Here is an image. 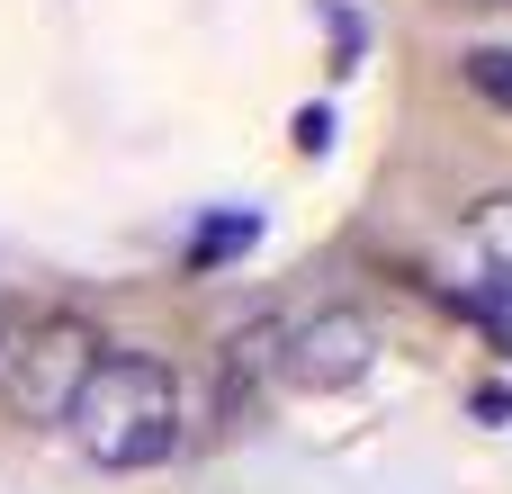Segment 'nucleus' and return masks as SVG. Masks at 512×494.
Instances as JSON below:
<instances>
[{"instance_id": "obj_1", "label": "nucleus", "mask_w": 512, "mask_h": 494, "mask_svg": "<svg viewBox=\"0 0 512 494\" xmlns=\"http://www.w3.org/2000/svg\"><path fill=\"white\" fill-rule=\"evenodd\" d=\"M63 432L99 468H162L180 450V387L144 351H99L63 405Z\"/></svg>"}, {"instance_id": "obj_2", "label": "nucleus", "mask_w": 512, "mask_h": 494, "mask_svg": "<svg viewBox=\"0 0 512 494\" xmlns=\"http://www.w3.org/2000/svg\"><path fill=\"white\" fill-rule=\"evenodd\" d=\"M369 360H378V333H369V315H351V306H324V315H297V324H279V378H270V387L333 396V387H351Z\"/></svg>"}, {"instance_id": "obj_3", "label": "nucleus", "mask_w": 512, "mask_h": 494, "mask_svg": "<svg viewBox=\"0 0 512 494\" xmlns=\"http://www.w3.org/2000/svg\"><path fill=\"white\" fill-rule=\"evenodd\" d=\"M468 81H477L495 108H512V45H477V54H468Z\"/></svg>"}, {"instance_id": "obj_4", "label": "nucleus", "mask_w": 512, "mask_h": 494, "mask_svg": "<svg viewBox=\"0 0 512 494\" xmlns=\"http://www.w3.org/2000/svg\"><path fill=\"white\" fill-rule=\"evenodd\" d=\"M477 243H495V261L512 270V198H486L477 207Z\"/></svg>"}]
</instances>
